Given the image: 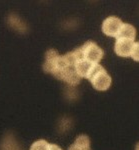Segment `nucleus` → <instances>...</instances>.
Returning <instances> with one entry per match:
<instances>
[{
  "mask_svg": "<svg viewBox=\"0 0 139 150\" xmlns=\"http://www.w3.org/2000/svg\"><path fill=\"white\" fill-rule=\"evenodd\" d=\"M79 50L80 53H81L82 59L92 62L94 64H99V62H100V60L104 55L103 50L93 41L85 42L81 47H79Z\"/></svg>",
  "mask_w": 139,
  "mask_h": 150,
  "instance_id": "7ed1b4c3",
  "label": "nucleus"
},
{
  "mask_svg": "<svg viewBox=\"0 0 139 150\" xmlns=\"http://www.w3.org/2000/svg\"><path fill=\"white\" fill-rule=\"evenodd\" d=\"M131 57L133 58V60L139 62V42H135L132 50V53H131Z\"/></svg>",
  "mask_w": 139,
  "mask_h": 150,
  "instance_id": "9d476101",
  "label": "nucleus"
},
{
  "mask_svg": "<svg viewBox=\"0 0 139 150\" xmlns=\"http://www.w3.org/2000/svg\"><path fill=\"white\" fill-rule=\"evenodd\" d=\"M123 22L120 18L116 16H109L102 23V31L107 36L116 37L119 35L121 31V28L123 26Z\"/></svg>",
  "mask_w": 139,
  "mask_h": 150,
  "instance_id": "20e7f679",
  "label": "nucleus"
},
{
  "mask_svg": "<svg viewBox=\"0 0 139 150\" xmlns=\"http://www.w3.org/2000/svg\"><path fill=\"white\" fill-rule=\"evenodd\" d=\"M135 150H139V142L136 144V147H135Z\"/></svg>",
  "mask_w": 139,
  "mask_h": 150,
  "instance_id": "f8f14e48",
  "label": "nucleus"
},
{
  "mask_svg": "<svg viewBox=\"0 0 139 150\" xmlns=\"http://www.w3.org/2000/svg\"><path fill=\"white\" fill-rule=\"evenodd\" d=\"M88 80L91 82L92 86L96 90L99 91H105L107 89H109V87L111 86L112 83L110 75L107 73V71L100 64L95 65L93 71L90 74Z\"/></svg>",
  "mask_w": 139,
  "mask_h": 150,
  "instance_id": "f03ea898",
  "label": "nucleus"
},
{
  "mask_svg": "<svg viewBox=\"0 0 139 150\" xmlns=\"http://www.w3.org/2000/svg\"><path fill=\"white\" fill-rule=\"evenodd\" d=\"M50 150H62L61 148H60L58 145L56 144H51L50 145Z\"/></svg>",
  "mask_w": 139,
  "mask_h": 150,
  "instance_id": "9b49d317",
  "label": "nucleus"
},
{
  "mask_svg": "<svg viewBox=\"0 0 139 150\" xmlns=\"http://www.w3.org/2000/svg\"><path fill=\"white\" fill-rule=\"evenodd\" d=\"M50 145L46 140H37L31 145L30 150H50Z\"/></svg>",
  "mask_w": 139,
  "mask_h": 150,
  "instance_id": "1a4fd4ad",
  "label": "nucleus"
},
{
  "mask_svg": "<svg viewBox=\"0 0 139 150\" xmlns=\"http://www.w3.org/2000/svg\"><path fill=\"white\" fill-rule=\"evenodd\" d=\"M136 37V29L133 25L128 23H124L122 28H121V31L119 33V35L117 36L116 39H119V38H124V39H129V40H135Z\"/></svg>",
  "mask_w": 139,
  "mask_h": 150,
  "instance_id": "6e6552de",
  "label": "nucleus"
},
{
  "mask_svg": "<svg viewBox=\"0 0 139 150\" xmlns=\"http://www.w3.org/2000/svg\"><path fill=\"white\" fill-rule=\"evenodd\" d=\"M68 150H91L89 137L87 135H79Z\"/></svg>",
  "mask_w": 139,
  "mask_h": 150,
  "instance_id": "0eeeda50",
  "label": "nucleus"
},
{
  "mask_svg": "<svg viewBox=\"0 0 139 150\" xmlns=\"http://www.w3.org/2000/svg\"><path fill=\"white\" fill-rule=\"evenodd\" d=\"M95 65L96 64L87 61V60H84V59L78 61L76 64V70H77L78 75H79L81 78L88 79L90 74H91V72L93 71Z\"/></svg>",
  "mask_w": 139,
  "mask_h": 150,
  "instance_id": "423d86ee",
  "label": "nucleus"
},
{
  "mask_svg": "<svg viewBox=\"0 0 139 150\" xmlns=\"http://www.w3.org/2000/svg\"><path fill=\"white\" fill-rule=\"evenodd\" d=\"M134 44H135V42L132 40L119 38V39H116L114 50H115L116 54L120 57H128L131 56Z\"/></svg>",
  "mask_w": 139,
  "mask_h": 150,
  "instance_id": "39448f33",
  "label": "nucleus"
},
{
  "mask_svg": "<svg viewBox=\"0 0 139 150\" xmlns=\"http://www.w3.org/2000/svg\"><path fill=\"white\" fill-rule=\"evenodd\" d=\"M78 60L79 57L76 50L61 56L55 49H49L45 53L43 70L47 73L52 74L59 80L75 86L79 84L81 80V77L78 75L76 70Z\"/></svg>",
  "mask_w": 139,
  "mask_h": 150,
  "instance_id": "f257e3e1",
  "label": "nucleus"
}]
</instances>
